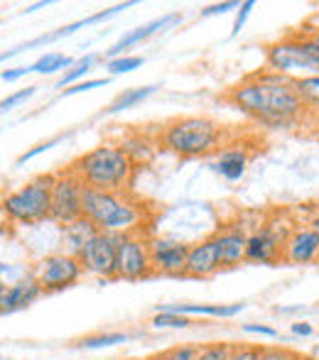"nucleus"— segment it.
I'll list each match as a JSON object with an SVG mask.
<instances>
[{"mask_svg":"<svg viewBox=\"0 0 319 360\" xmlns=\"http://www.w3.org/2000/svg\"><path fill=\"white\" fill-rule=\"evenodd\" d=\"M226 101L243 115L268 128H290L305 115V103L297 94L295 79L275 72H256L229 89Z\"/></svg>","mask_w":319,"mask_h":360,"instance_id":"1","label":"nucleus"},{"mask_svg":"<svg viewBox=\"0 0 319 360\" xmlns=\"http://www.w3.org/2000/svg\"><path fill=\"white\" fill-rule=\"evenodd\" d=\"M84 218H89L101 233H143L148 211L143 201L135 199L130 191H99L84 189Z\"/></svg>","mask_w":319,"mask_h":360,"instance_id":"2","label":"nucleus"},{"mask_svg":"<svg viewBox=\"0 0 319 360\" xmlns=\"http://www.w3.org/2000/svg\"><path fill=\"white\" fill-rule=\"evenodd\" d=\"M69 169L84 181V186L99 191H128L135 174V162L118 143H101L79 155Z\"/></svg>","mask_w":319,"mask_h":360,"instance_id":"3","label":"nucleus"},{"mask_svg":"<svg viewBox=\"0 0 319 360\" xmlns=\"http://www.w3.org/2000/svg\"><path fill=\"white\" fill-rule=\"evenodd\" d=\"M221 145H224V128L209 115H180L160 130V147L182 160L206 157Z\"/></svg>","mask_w":319,"mask_h":360,"instance_id":"4","label":"nucleus"},{"mask_svg":"<svg viewBox=\"0 0 319 360\" xmlns=\"http://www.w3.org/2000/svg\"><path fill=\"white\" fill-rule=\"evenodd\" d=\"M52 186L54 174H37L27 184L8 191L0 199V211L10 223L35 226L52 216Z\"/></svg>","mask_w":319,"mask_h":360,"instance_id":"5","label":"nucleus"},{"mask_svg":"<svg viewBox=\"0 0 319 360\" xmlns=\"http://www.w3.org/2000/svg\"><path fill=\"white\" fill-rule=\"evenodd\" d=\"M265 69L268 72L282 74L287 79H302V76H315L307 42L302 32H290L285 37L275 39L265 47Z\"/></svg>","mask_w":319,"mask_h":360,"instance_id":"6","label":"nucleus"},{"mask_svg":"<svg viewBox=\"0 0 319 360\" xmlns=\"http://www.w3.org/2000/svg\"><path fill=\"white\" fill-rule=\"evenodd\" d=\"M155 275L153 257H150V238L145 233H128L118 238V255H115V280L140 282Z\"/></svg>","mask_w":319,"mask_h":360,"instance_id":"7","label":"nucleus"},{"mask_svg":"<svg viewBox=\"0 0 319 360\" xmlns=\"http://www.w3.org/2000/svg\"><path fill=\"white\" fill-rule=\"evenodd\" d=\"M84 181L69 167L57 172L52 186V216H49V221L59 223V226H69V223L79 221L84 216Z\"/></svg>","mask_w":319,"mask_h":360,"instance_id":"8","label":"nucleus"},{"mask_svg":"<svg viewBox=\"0 0 319 360\" xmlns=\"http://www.w3.org/2000/svg\"><path fill=\"white\" fill-rule=\"evenodd\" d=\"M84 275V267H81L77 255H69V252H52V255H44L42 260L35 265V280L39 282L44 294L52 292H64V289L74 287Z\"/></svg>","mask_w":319,"mask_h":360,"instance_id":"9","label":"nucleus"},{"mask_svg":"<svg viewBox=\"0 0 319 360\" xmlns=\"http://www.w3.org/2000/svg\"><path fill=\"white\" fill-rule=\"evenodd\" d=\"M118 238L115 233H96L89 243L84 245V250L79 252V262L84 267V272L99 277L101 285H106L108 280H115V255H118Z\"/></svg>","mask_w":319,"mask_h":360,"instance_id":"10","label":"nucleus"},{"mask_svg":"<svg viewBox=\"0 0 319 360\" xmlns=\"http://www.w3.org/2000/svg\"><path fill=\"white\" fill-rule=\"evenodd\" d=\"M290 231H282L275 223H263L256 231L248 233L246 262L253 265H277L282 262V248Z\"/></svg>","mask_w":319,"mask_h":360,"instance_id":"11","label":"nucleus"},{"mask_svg":"<svg viewBox=\"0 0 319 360\" xmlns=\"http://www.w3.org/2000/svg\"><path fill=\"white\" fill-rule=\"evenodd\" d=\"M189 245L175 238H150V257H153L155 275L184 277Z\"/></svg>","mask_w":319,"mask_h":360,"instance_id":"12","label":"nucleus"},{"mask_svg":"<svg viewBox=\"0 0 319 360\" xmlns=\"http://www.w3.org/2000/svg\"><path fill=\"white\" fill-rule=\"evenodd\" d=\"M319 260V233L310 226L290 228L282 248V262L287 265H312Z\"/></svg>","mask_w":319,"mask_h":360,"instance_id":"13","label":"nucleus"},{"mask_svg":"<svg viewBox=\"0 0 319 360\" xmlns=\"http://www.w3.org/2000/svg\"><path fill=\"white\" fill-rule=\"evenodd\" d=\"M42 294L44 292H42V287H39V282L35 280V275L13 282V285L0 282V316L23 311V309H27L30 304L37 302Z\"/></svg>","mask_w":319,"mask_h":360,"instance_id":"14","label":"nucleus"},{"mask_svg":"<svg viewBox=\"0 0 319 360\" xmlns=\"http://www.w3.org/2000/svg\"><path fill=\"white\" fill-rule=\"evenodd\" d=\"M219 270H221V262H219L214 238L209 236V238H204V240L189 245L184 277H189V280H206V277L216 275Z\"/></svg>","mask_w":319,"mask_h":360,"instance_id":"15","label":"nucleus"},{"mask_svg":"<svg viewBox=\"0 0 319 360\" xmlns=\"http://www.w3.org/2000/svg\"><path fill=\"white\" fill-rule=\"evenodd\" d=\"M177 22H182V13H167V15H162V18L150 20V22H145V25H140V27L125 32L123 37H120L118 42L113 44V47L106 49V57H108V59L123 57L125 49H130V47H135V44L145 42V39L155 37L158 32H162V30H167V27H172V25H177Z\"/></svg>","mask_w":319,"mask_h":360,"instance_id":"16","label":"nucleus"},{"mask_svg":"<svg viewBox=\"0 0 319 360\" xmlns=\"http://www.w3.org/2000/svg\"><path fill=\"white\" fill-rule=\"evenodd\" d=\"M216 252H219L221 267H239L246 262V243L248 233L241 226H224L214 233Z\"/></svg>","mask_w":319,"mask_h":360,"instance_id":"17","label":"nucleus"},{"mask_svg":"<svg viewBox=\"0 0 319 360\" xmlns=\"http://www.w3.org/2000/svg\"><path fill=\"white\" fill-rule=\"evenodd\" d=\"M246 304H160L158 311L180 314V316H216L231 319L241 314Z\"/></svg>","mask_w":319,"mask_h":360,"instance_id":"18","label":"nucleus"},{"mask_svg":"<svg viewBox=\"0 0 319 360\" xmlns=\"http://www.w3.org/2000/svg\"><path fill=\"white\" fill-rule=\"evenodd\" d=\"M248 162H251V157H248L246 147L234 145L219 152V157H216V162H214V169H216V174H221L226 181H241L248 169Z\"/></svg>","mask_w":319,"mask_h":360,"instance_id":"19","label":"nucleus"},{"mask_svg":"<svg viewBox=\"0 0 319 360\" xmlns=\"http://www.w3.org/2000/svg\"><path fill=\"white\" fill-rule=\"evenodd\" d=\"M99 233V228L89 221V218L81 216L79 221L69 223V226H62V252H69V255H79L84 250V245L91 240V238Z\"/></svg>","mask_w":319,"mask_h":360,"instance_id":"20","label":"nucleus"},{"mask_svg":"<svg viewBox=\"0 0 319 360\" xmlns=\"http://www.w3.org/2000/svg\"><path fill=\"white\" fill-rule=\"evenodd\" d=\"M155 91H158V86H135V89H125L123 94L115 96L113 103H111L104 113L106 115H115V113H123V110L135 108V105L143 103L145 98H150Z\"/></svg>","mask_w":319,"mask_h":360,"instance_id":"21","label":"nucleus"},{"mask_svg":"<svg viewBox=\"0 0 319 360\" xmlns=\"http://www.w3.org/2000/svg\"><path fill=\"white\" fill-rule=\"evenodd\" d=\"M72 67H74V59L62 52H47V54H42L35 64H30L32 74H42V76L64 72V69H72Z\"/></svg>","mask_w":319,"mask_h":360,"instance_id":"22","label":"nucleus"},{"mask_svg":"<svg viewBox=\"0 0 319 360\" xmlns=\"http://www.w3.org/2000/svg\"><path fill=\"white\" fill-rule=\"evenodd\" d=\"M96 57L94 54H86V57H81L79 62H74L72 69H67V72L62 74V79L57 81V89H72V86H77L79 81H84V76L91 72V67H94Z\"/></svg>","mask_w":319,"mask_h":360,"instance_id":"23","label":"nucleus"},{"mask_svg":"<svg viewBox=\"0 0 319 360\" xmlns=\"http://www.w3.org/2000/svg\"><path fill=\"white\" fill-rule=\"evenodd\" d=\"M297 94H300L305 108L319 110V74L315 76H302V79L295 81Z\"/></svg>","mask_w":319,"mask_h":360,"instance_id":"24","label":"nucleus"},{"mask_svg":"<svg viewBox=\"0 0 319 360\" xmlns=\"http://www.w3.org/2000/svg\"><path fill=\"white\" fill-rule=\"evenodd\" d=\"M128 333H99V336H86L79 341L81 348L86 351H99V348H111V346H118V343L128 341Z\"/></svg>","mask_w":319,"mask_h":360,"instance_id":"25","label":"nucleus"},{"mask_svg":"<svg viewBox=\"0 0 319 360\" xmlns=\"http://www.w3.org/2000/svg\"><path fill=\"white\" fill-rule=\"evenodd\" d=\"M231 343L216 341V343H204V346H196L194 360H229Z\"/></svg>","mask_w":319,"mask_h":360,"instance_id":"26","label":"nucleus"},{"mask_svg":"<svg viewBox=\"0 0 319 360\" xmlns=\"http://www.w3.org/2000/svg\"><path fill=\"white\" fill-rule=\"evenodd\" d=\"M143 62H145L143 57H130V54H123V57L108 59L106 69H108V74H111V76H120V74L135 72L138 67H143Z\"/></svg>","mask_w":319,"mask_h":360,"instance_id":"27","label":"nucleus"},{"mask_svg":"<svg viewBox=\"0 0 319 360\" xmlns=\"http://www.w3.org/2000/svg\"><path fill=\"white\" fill-rule=\"evenodd\" d=\"M153 323L155 328H189L192 323V319L189 316H180V314H170V311H158L153 316Z\"/></svg>","mask_w":319,"mask_h":360,"instance_id":"28","label":"nucleus"},{"mask_svg":"<svg viewBox=\"0 0 319 360\" xmlns=\"http://www.w3.org/2000/svg\"><path fill=\"white\" fill-rule=\"evenodd\" d=\"M37 89L39 86H27V89H20V91H15V94H10L8 98H3L0 101V115H5L8 110L18 108L20 103H27V101L37 94Z\"/></svg>","mask_w":319,"mask_h":360,"instance_id":"29","label":"nucleus"},{"mask_svg":"<svg viewBox=\"0 0 319 360\" xmlns=\"http://www.w3.org/2000/svg\"><path fill=\"white\" fill-rule=\"evenodd\" d=\"M194 356H196V346H192V343H182V346L162 351L160 356H155V360H194Z\"/></svg>","mask_w":319,"mask_h":360,"instance_id":"30","label":"nucleus"},{"mask_svg":"<svg viewBox=\"0 0 319 360\" xmlns=\"http://www.w3.org/2000/svg\"><path fill=\"white\" fill-rule=\"evenodd\" d=\"M261 356V346H253V343H231L229 360H258Z\"/></svg>","mask_w":319,"mask_h":360,"instance_id":"31","label":"nucleus"},{"mask_svg":"<svg viewBox=\"0 0 319 360\" xmlns=\"http://www.w3.org/2000/svg\"><path fill=\"white\" fill-rule=\"evenodd\" d=\"M62 140H64V135H54V138H52V140H47V143H39V145H35L32 150H27V152H25V155H20V157H18V162H15V165L20 167V165H25V162L35 160V157H37V155H42V152L52 150V147H54V145H59V143H62Z\"/></svg>","mask_w":319,"mask_h":360,"instance_id":"32","label":"nucleus"},{"mask_svg":"<svg viewBox=\"0 0 319 360\" xmlns=\"http://www.w3.org/2000/svg\"><path fill=\"white\" fill-rule=\"evenodd\" d=\"M253 8H256V3L253 0H246V3H241V8L236 10V20H234V27H231V37H236V34L243 30V25H246V20L251 18Z\"/></svg>","mask_w":319,"mask_h":360,"instance_id":"33","label":"nucleus"},{"mask_svg":"<svg viewBox=\"0 0 319 360\" xmlns=\"http://www.w3.org/2000/svg\"><path fill=\"white\" fill-rule=\"evenodd\" d=\"M111 79H106V76H101V79H84L79 81L77 86H72V89L64 91V96H74V94H84V91H94V89H101V86H108Z\"/></svg>","mask_w":319,"mask_h":360,"instance_id":"34","label":"nucleus"},{"mask_svg":"<svg viewBox=\"0 0 319 360\" xmlns=\"http://www.w3.org/2000/svg\"><path fill=\"white\" fill-rule=\"evenodd\" d=\"M292 351L282 346H261V356L258 360H290Z\"/></svg>","mask_w":319,"mask_h":360,"instance_id":"35","label":"nucleus"},{"mask_svg":"<svg viewBox=\"0 0 319 360\" xmlns=\"http://www.w3.org/2000/svg\"><path fill=\"white\" fill-rule=\"evenodd\" d=\"M241 3H234V0H229V3H216V5H206V8L199 10V18H214V15H224L229 13V10H239Z\"/></svg>","mask_w":319,"mask_h":360,"instance_id":"36","label":"nucleus"},{"mask_svg":"<svg viewBox=\"0 0 319 360\" xmlns=\"http://www.w3.org/2000/svg\"><path fill=\"white\" fill-rule=\"evenodd\" d=\"M243 333H253V336L277 338V328L265 326V323H243Z\"/></svg>","mask_w":319,"mask_h":360,"instance_id":"37","label":"nucleus"},{"mask_svg":"<svg viewBox=\"0 0 319 360\" xmlns=\"http://www.w3.org/2000/svg\"><path fill=\"white\" fill-rule=\"evenodd\" d=\"M302 32V30H300ZM305 34V42H307V52H310V59H312V67H315V74H319V39L312 37V34L302 32Z\"/></svg>","mask_w":319,"mask_h":360,"instance_id":"38","label":"nucleus"},{"mask_svg":"<svg viewBox=\"0 0 319 360\" xmlns=\"http://www.w3.org/2000/svg\"><path fill=\"white\" fill-rule=\"evenodd\" d=\"M290 331L295 333V336H300V338H307V336H312V333H315V326H312L310 321H295V323H290Z\"/></svg>","mask_w":319,"mask_h":360,"instance_id":"39","label":"nucleus"},{"mask_svg":"<svg viewBox=\"0 0 319 360\" xmlns=\"http://www.w3.org/2000/svg\"><path fill=\"white\" fill-rule=\"evenodd\" d=\"M32 74V69L30 67H18V69H5V72H0V79L3 81H18L23 79V76Z\"/></svg>","mask_w":319,"mask_h":360,"instance_id":"40","label":"nucleus"},{"mask_svg":"<svg viewBox=\"0 0 319 360\" xmlns=\"http://www.w3.org/2000/svg\"><path fill=\"white\" fill-rule=\"evenodd\" d=\"M47 5H52V0H42V3L27 5V8H25V13H35V10H39V8H47Z\"/></svg>","mask_w":319,"mask_h":360,"instance_id":"41","label":"nucleus"},{"mask_svg":"<svg viewBox=\"0 0 319 360\" xmlns=\"http://www.w3.org/2000/svg\"><path fill=\"white\" fill-rule=\"evenodd\" d=\"M310 228H312L315 233H319V214H315V216L310 218Z\"/></svg>","mask_w":319,"mask_h":360,"instance_id":"42","label":"nucleus"},{"mask_svg":"<svg viewBox=\"0 0 319 360\" xmlns=\"http://www.w3.org/2000/svg\"><path fill=\"white\" fill-rule=\"evenodd\" d=\"M290 360H317V358H312V356H302V353H295L292 351V358Z\"/></svg>","mask_w":319,"mask_h":360,"instance_id":"43","label":"nucleus"},{"mask_svg":"<svg viewBox=\"0 0 319 360\" xmlns=\"http://www.w3.org/2000/svg\"><path fill=\"white\" fill-rule=\"evenodd\" d=\"M302 32H307V34H312V37H317V39H319V30H307V27H305Z\"/></svg>","mask_w":319,"mask_h":360,"instance_id":"44","label":"nucleus"},{"mask_svg":"<svg viewBox=\"0 0 319 360\" xmlns=\"http://www.w3.org/2000/svg\"><path fill=\"white\" fill-rule=\"evenodd\" d=\"M148 360H155V358H148Z\"/></svg>","mask_w":319,"mask_h":360,"instance_id":"45","label":"nucleus"}]
</instances>
